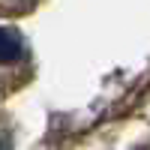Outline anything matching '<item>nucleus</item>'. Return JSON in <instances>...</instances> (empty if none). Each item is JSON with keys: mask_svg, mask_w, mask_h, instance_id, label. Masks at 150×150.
Wrapping results in <instances>:
<instances>
[{"mask_svg": "<svg viewBox=\"0 0 150 150\" xmlns=\"http://www.w3.org/2000/svg\"><path fill=\"white\" fill-rule=\"evenodd\" d=\"M24 54V39L18 30L0 27V63H15Z\"/></svg>", "mask_w": 150, "mask_h": 150, "instance_id": "1", "label": "nucleus"}, {"mask_svg": "<svg viewBox=\"0 0 150 150\" xmlns=\"http://www.w3.org/2000/svg\"><path fill=\"white\" fill-rule=\"evenodd\" d=\"M36 0H0V6L3 9H30Z\"/></svg>", "mask_w": 150, "mask_h": 150, "instance_id": "2", "label": "nucleus"}]
</instances>
